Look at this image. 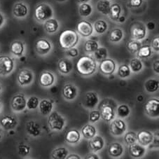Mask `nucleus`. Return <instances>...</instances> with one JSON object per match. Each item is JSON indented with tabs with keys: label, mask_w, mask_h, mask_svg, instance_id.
I'll return each instance as SVG.
<instances>
[{
	"label": "nucleus",
	"mask_w": 159,
	"mask_h": 159,
	"mask_svg": "<svg viewBox=\"0 0 159 159\" xmlns=\"http://www.w3.org/2000/svg\"><path fill=\"white\" fill-rule=\"evenodd\" d=\"M98 48H99L98 43L94 40H88L84 46V51L87 53H94Z\"/></svg>",
	"instance_id": "obj_36"
},
{
	"label": "nucleus",
	"mask_w": 159,
	"mask_h": 159,
	"mask_svg": "<svg viewBox=\"0 0 159 159\" xmlns=\"http://www.w3.org/2000/svg\"><path fill=\"white\" fill-rule=\"evenodd\" d=\"M94 53L95 57L98 60H102L107 58V48L104 47H100L98 48L97 50L94 52Z\"/></svg>",
	"instance_id": "obj_44"
},
{
	"label": "nucleus",
	"mask_w": 159,
	"mask_h": 159,
	"mask_svg": "<svg viewBox=\"0 0 159 159\" xmlns=\"http://www.w3.org/2000/svg\"><path fill=\"white\" fill-rule=\"evenodd\" d=\"M53 11L50 5L40 4L37 5L34 11V17L38 21L44 22L53 17Z\"/></svg>",
	"instance_id": "obj_3"
},
{
	"label": "nucleus",
	"mask_w": 159,
	"mask_h": 159,
	"mask_svg": "<svg viewBox=\"0 0 159 159\" xmlns=\"http://www.w3.org/2000/svg\"><path fill=\"white\" fill-rule=\"evenodd\" d=\"M131 34L135 40H142L146 37V29L143 26L137 25L132 29Z\"/></svg>",
	"instance_id": "obj_28"
},
{
	"label": "nucleus",
	"mask_w": 159,
	"mask_h": 159,
	"mask_svg": "<svg viewBox=\"0 0 159 159\" xmlns=\"http://www.w3.org/2000/svg\"><path fill=\"white\" fill-rule=\"evenodd\" d=\"M121 13V7L119 4H113L111 5L110 10H109V16L111 20L114 21H117L118 18H119Z\"/></svg>",
	"instance_id": "obj_31"
},
{
	"label": "nucleus",
	"mask_w": 159,
	"mask_h": 159,
	"mask_svg": "<svg viewBox=\"0 0 159 159\" xmlns=\"http://www.w3.org/2000/svg\"><path fill=\"white\" fill-rule=\"evenodd\" d=\"M159 109V100L156 98H152L145 104L144 110L146 114L150 117H158Z\"/></svg>",
	"instance_id": "obj_6"
},
{
	"label": "nucleus",
	"mask_w": 159,
	"mask_h": 159,
	"mask_svg": "<svg viewBox=\"0 0 159 159\" xmlns=\"http://www.w3.org/2000/svg\"><path fill=\"white\" fill-rule=\"evenodd\" d=\"M14 68V62L12 58L8 56H0V75H9Z\"/></svg>",
	"instance_id": "obj_5"
},
{
	"label": "nucleus",
	"mask_w": 159,
	"mask_h": 159,
	"mask_svg": "<svg viewBox=\"0 0 159 159\" xmlns=\"http://www.w3.org/2000/svg\"><path fill=\"white\" fill-rule=\"evenodd\" d=\"M126 125L123 120L116 119L113 120L109 126V131L114 136H120L125 133Z\"/></svg>",
	"instance_id": "obj_7"
},
{
	"label": "nucleus",
	"mask_w": 159,
	"mask_h": 159,
	"mask_svg": "<svg viewBox=\"0 0 159 159\" xmlns=\"http://www.w3.org/2000/svg\"><path fill=\"white\" fill-rule=\"evenodd\" d=\"M109 154L111 157L118 158L121 156L123 153V147L118 142H114L110 144L108 149Z\"/></svg>",
	"instance_id": "obj_24"
},
{
	"label": "nucleus",
	"mask_w": 159,
	"mask_h": 159,
	"mask_svg": "<svg viewBox=\"0 0 159 159\" xmlns=\"http://www.w3.org/2000/svg\"><path fill=\"white\" fill-rule=\"evenodd\" d=\"M152 53V47L149 45L141 46L138 51V56L140 58H147L149 57Z\"/></svg>",
	"instance_id": "obj_38"
},
{
	"label": "nucleus",
	"mask_w": 159,
	"mask_h": 159,
	"mask_svg": "<svg viewBox=\"0 0 159 159\" xmlns=\"http://www.w3.org/2000/svg\"><path fill=\"white\" fill-rule=\"evenodd\" d=\"M26 130L29 135L37 137L41 135V127L34 120H30L26 125Z\"/></svg>",
	"instance_id": "obj_22"
},
{
	"label": "nucleus",
	"mask_w": 159,
	"mask_h": 159,
	"mask_svg": "<svg viewBox=\"0 0 159 159\" xmlns=\"http://www.w3.org/2000/svg\"><path fill=\"white\" fill-rule=\"evenodd\" d=\"M99 158H100L98 157V155L93 153H89V154H87L86 156V157H85V159H99Z\"/></svg>",
	"instance_id": "obj_53"
},
{
	"label": "nucleus",
	"mask_w": 159,
	"mask_h": 159,
	"mask_svg": "<svg viewBox=\"0 0 159 159\" xmlns=\"http://www.w3.org/2000/svg\"><path fill=\"white\" fill-rule=\"evenodd\" d=\"M0 124L4 130H9L13 129L17 125V120L13 116L7 115L2 117L0 120Z\"/></svg>",
	"instance_id": "obj_17"
},
{
	"label": "nucleus",
	"mask_w": 159,
	"mask_h": 159,
	"mask_svg": "<svg viewBox=\"0 0 159 159\" xmlns=\"http://www.w3.org/2000/svg\"><path fill=\"white\" fill-rule=\"evenodd\" d=\"M118 75L120 78L125 79L130 75V68L127 65H120L118 70Z\"/></svg>",
	"instance_id": "obj_42"
},
{
	"label": "nucleus",
	"mask_w": 159,
	"mask_h": 159,
	"mask_svg": "<svg viewBox=\"0 0 159 159\" xmlns=\"http://www.w3.org/2000/svg\"><path fill=\"white\" fill-rule=\"evenodd\" d=\"M76 68L79 75L90 76L95 72L97 70V63L95 60L89 56L80 57L76 64Z\"/></svg>",
	"instance_id": "obj_1"
},
{
	"label": "nucleus",
	"mask_w": 159,
	"mask_h": 159,
	"mask_svg": "<svg viewBox=\"0 0 159 159\" xmlns=\"http://www.w3.org/2000/svg\"><path fill=\"white\" fill-rule=\"evenodd\" d=\"M52 48L51 43L47 39H40L36 42L35 49L39 55H46L51 51Z\"/></svg>",
	"instance_id": "obj_14"
},
{
	"label": "nucleus",
	"mask_w": 159,
	"mask_h": 159,
	"mask_svg": "<svg viewBox=\"0 0 159 159\" xmlns=\"http://www.w3.org/2000/svg\"><path fill=\"white\" fill-rule=\"evenodd\" d=\"M4 18L3 15L0 13V27L2 26V25L4 24Z\"/></svg>",
	"instance_id": "obj_56"
},
{
	"label": "nucleus",
	"mask_w": 159,
	"mask_h": 159,
	"mask_svg": "<svg viewBox=\"0 0 159 159\" xmlns=\"http://www.w3.org/2000/svg\"><path fill=\"white\" fill-rule=\"evenodd\" d=\"M142 4V0H130L129 5L130 7H139Z\"/></svg>",
	"instance_id": "obj_51"
},
{
	"label": "nucleus",
	"mask_w": 159,
	"mask_h": 159,
	"mask_svg": "<svg viewBox=\"0 0 159 159\" xmlns=\"http://www.w3.org/2000/svg\"><path fill=\"white\" fill-rule=\"evenodd\" d=\"M107 23L103 20H98L95 23L94 28L98 34H103L107 30Z\"/></svg>",
	"instance_id": "obj_37"
},
{
	"label": "nucleus",
	"mask_w": 159,
	"mask_h": 159,
	"mask_svg": "<svg viewBox=\"0 0 159 159\" xmlns=\"http://www.w3.org/2000/svg\"><path fill=\"white\" fill-rule=\"evenodd\" d=\"M81 138V135L77 130L72 129L68 131L65 135V140L68 143L76 144L79 142Z\"/></svg>",
	"instance_id": "obj_25"
},
{
	"label": "nucleus",
	"mask_w": 159,
	"mask_h": 159,
	"mask_svg": "<svg viewBox=\"0 0 159 159\" xmlns=\"http://www.w3.org/2000/svg\"><path fill=\"white\" fill-rule=\"evenodd\" d=\"M65 119L57 111H53L48 119V124L51 130L60 131L65 125Z\"/></svg>",
	"instance_id": "obj_4"
},
{
	"label": "nucleus",
	"mask_w": 159,
	"mask_h": 159,
	"mask_svg": "<svg viewBox=\"0 0 159 159\" xmlns=\"http://www.w3.org/2000/svg\"><path fill=\"white\" fill-rule=\"evenodd\" d=\"M128 149H129L130 154L134 158L142 157L146 152V149L144 147L139 144H136V142L130 144Z\"/></svg>",
	"instance_id": "obj_19"
},
{
	"label": "nucleus",
	"mask_w": 159,
	"mask_h": 159,
	"mask_svg": "<svg viewBox=\"0 0 159 159\" xmlns=\"http://www.w3.org/2000/svg\"><path fill=\"white\" fill-rule=\"evenodd\" d=\"M123 31L119 28H115L111 30L109 34V40L111 42H119L123 39Z\"/></svg>",
	"instance_id": "obj_35"
},
{
	"label": "nucleus",
	"mask_w": 159,
	"mask_h": 159,
	"mask_svg": "<svg viewBox=\"0 0 159 159\" xmlns=\"http://www.w3.org/2000/svg\"><path fill=\"white\" fill-rule=\"evenodd\" d=\"M39 84L43 87H49L53 84L55 81V76L50 72L44 71L42 72L39 79Z\"/></svg>",
	"instance_id": "obj_16"
},
{
	"label": "nucleus",
	"mask_w": 159,
	"mask_h": 159,
	"mask_svg": "<svg viewBox=\"0 0 159 159\" xmlns=\"http://www.w3.org/2000/svg\"><path fill=\"white\" fill-rule=\"evenodd\" d=\"M67 159H72V158H75V159H80L81 157L77 154H70L69 156H67L66 157Z\"/></svg>",
	"instance_id": "obj_55"
},
{
	"label": "nucleus",
	"mask_w": 159,
	"mask_h": 159,
	"mask_svg": "<svg viewBox=\"0 0 159 159\" xmlns=\"http://www.w3.org/2000/svg\"><path fill=\"white\" fill-rule=\"evenodd\" d=\"M39 99L37 97L32 96L27 101L26 103V107L28 109L30 110H32V109H35L37 108V107L39 106Z\"/></svg>",
	"instance_id": "obj_46"
},
{
	"label": "nucleus",
	"mask_w": 159,
	"mask_h": 159,
	"mask_svg": "<svg viewBox=\"0 0 159 159\" xmlns=\"http://www.w3.org/2000/svg\"><path fill=\"white\" fill-rule=\"evenodd\" d=\"M13 13L17 18H24L28 13V9L25 4L16 3L13 9Z\"/></svg>",
	"instance_id": "obj_23"
},
{
	"label": "nucleus",
	"mask_w": 159,
	"mask_h": 159,
	"mask_svg": "<svg viewBox=\"0 0 159 159\" xmlns=\"http://www.w3.org/2000/svg\"><path fill=\"white\" fill-rule=\"evenodd\" d=\"M155 27H156V25H155L154 23H153V22H151L150 21V22H149V23L147 24V28L148 30H153L155 29Z\"/></svg>",
	"instance_id": "obj_54"
},
{
	"label": "nucleus",
	"mask_w": 159,
	"mask_h": 159,
	"mask_svg": "<svg viewBox=\"0 0 159 159\" xmlns=\"http://www.w3.org/2000/svg\"><path fill=\"white\" fill-rule=\"evenodd\" d=\"M68 155V150L65 147H60L54 149L51 153L52 158L54 159H65Z\"/></svg>",
	"instance_id": "obj_34"
},
{
	"label": "nucleus",
	"mask_w": 159,
	"mask_h": 159,
	"mask_svg": "<svg viewBox=\"0 0 159 159\" xmlns=\"http://www.w3.org/2000/svg\"><path fill=\"white\" fill-rule=\"evenodd\" d=\"M98 102H99V99H98L96 93L89 92L86 93V97H85L84 105L87 108L93 109L98 105Z\"/></svg>",
	"instance_id": "obj_20"
},
{
	"label": "nucleus",
	"mask_w": 159,
	"mask_h": 159,
	"mask_svg": "<svg viewBox=\"0 0 159 159\" xmlns=\"http://www.w3.org/2000/svg\"><path fill=\"white\" fill-rule=\"evenodd\" d=\"M153 140V134L148 130H141L137 134V141L142 146L149 145Z\"/></svg>",
	"instance_id": "obj_12"
},
{
	"label": "nucleus",
	"mask_w": 159,
	"mask_h": 159,
	"mask_svg": "<svg viewBox=\"0 0 159 159\" xmlns=\"http://www.w3.org/2000/svg\"><path fill=\"white\" fill-rule=\"evenodd\" d=\"M24 43L20 41H16L11 45V51L16 56H22L24 53Z\"/></svg>",
	"instance_id": "obj_29"
},
{
	"label": "nucleus",
	"mask_w": 159,
	"mask_h": 159,
	"mask_svg": "<svg viewBox=\"0 0 159 159\" xmlns=\"http://www.w3.org/2000/svg\"><path fill=\"white\" fill-rule=\"evenodd\" d=\"M141 46V43L138 42V40H131L127 43V48L132 53H137Z\"/></svg>",
	"instance_id": "obj_40"
},
{
	"label": "nucleus",
	"mask_w": 159,
	"mask_h": 159,
	"mask_svg": "<svg viewBox=\"0 0 159 159\" xmlns=\"http://www.w3.org/2000/svg\"><path fill=\"white\" fill-rule=\"evenodd\" d=\"M152 46L156 51H159V36L158 35H157V36L155 37L152 39Z\"/></svg>",
	"instance_id": "obj_50"
},
{
	"label": "nucleus",
	"mask_w": 159,
	"mask_h": 159,
	"mask_svg": "<svg viewBox=\"0 0 159 159\" xmlns=\"http://www.w3.org/2000/svg\"><path fill=\"white\" fill-rule=\"evenodd\" d=\"M79 14L83 17H88L89 16L93 11L92 7L89 4L83 3L79 7Z\"/></svg>",
	"instance_id": "obj_39"
},
{
	"label": "nucleus",
	"mask_w": 159,
	"mask_h": 159,
	"mask_svg": "<svg viewBox=\"0 0 159 159\" xmlns=\"http://www.w3.org/2000/svg\"><path fill=\"white\" fill-rule=\"evenodd\" d=\"M100 117L107 122L111 121L114 119L115 112L114 107L110 105H103L100 108Z\"/></svg>",
	"instance_id": "obj_13"
},
{
	"label": "nucleus",
	"mask_w": 159,
	"mask_h": 159,
	"mask_svg": "<svg viewBox=\"0 0 159 159\" xmlns=\"http://www.w3.org/2000/svg\"><path fill=\"white\" fill-rule=\"evenodd\" d=\"M153 69L154 70L156 73L158 74L159 73V60L158 59L156 60L154 62H153Z\"/></svg>",
	"instance_id": "obj_52"
},
{
	"label": "nucleus",
	"mask_w": 159,
	"mask_h": 159,
	"mask_svg": "<svg viewBox=\"0 0 159 159\" xmlns=\"http://www.w3.org/2000/svg\"><path fill=\"white\" fill-rule=\"evenodd\" d=\"M34 75L31 71L28 70H22L18 75V81L20 86H27L33 81Z\"/></svg>",
	"instance_id": "obj_11"
},
{
	"label": "nucleus",
	"mask_w": 159,
	"mask_h": 159,
	"mask_svg": "<svg viewBox=\"0 0 159 159\" xmlns=\"http://www.w3.org/2000/svg\"><path fill=\"white\" fill-rule=\"evenodd\" d=\"M124 140L126 144L130 145L137 142V134L132 131L125 133L124 136Z\"/></svg>",
	"instance_id": "obj_45"
},
{
	"label": "nucleus",
	"mask_w": 159,
	"mask_h": 159,
	"mask_svg": "<svg viewBox=\"0 0 159 159\" xmlns=\"http://www.w3.org/2000/svg\"><path fill=\"white\" fill-rule=\"evenodd\" d=\"M27 101L23 94L15 95L11 100V107L16 111H23L26 107Z\"/></svg>",
	"instance_id": "obj_10"
},
{
	"label": "nucleus",
	"mask_w": 159,
	"mask_h": 159,
	"mask_svg": "<svg viewBox=\"0 0 159 159\" xmlns=\"http://www.w3.org/2000/svg\"><path fill=\"white\" fill-rule=\"evenodd\" d=\"M76 30H77L78 33L81 34V36L87 37L93 34V27L90 22L83 20L78 23L77 25H76Z\"/></svg>",
	"instance_id": "obj_9"
},
{
	"label": "nucleus",
	"mask_w": 159,
	"mask_h": 159,
	"mask_svg": "<svg viewBox=\"0 0 159 159\" xmlns=\"http://www.w3.org/2000/svg\"><path fill=\"white\" fill-rule=\"evenodd\" d=\"M57 2H65V0H57Z\"/></svg>",
	"instance_id": "obj_60"
},
{
	"label": "nucleus",
	"mask_w": 159,
	"mask_h": 159,
	"mask_svg": "<svg viewBox=\"0 0 159 159\" xmlns=\"http://www.w3.org/2000/svg\"><path fill=\"white\" fill-rule=\"evenodd\" d=\"M2 138V136H1V135H0V139H1Z\"/></svg>",
	"instance_id": "obj_63"
},
{
	"label": "nucleus",
	"mask_w": 159,
	"mask_h": 159,
	"mask_svg": "<svg viewBox=\"0 0 159 159\" xmlns=\"http://www.w3.org/2000/svg\"><path fill=\"white\" fill-rule=\"evenodd\" d=\"M100 119V113L99 111L93 110L90 113L89 120L91 123H95L98 121Z\"/></svg>",
	"instance_id": "obj_48"
},
{
	"label": "nucleus",
	"mask_w": 159,
	"mask_h": 159,
	"mask_svg": "<svg viewBox=\"0 0 159 159\" xmlns=\"http://www.w3.org/2000/svg\"><path fill=\"white\" fill-rule=\"evenodd\" d=\"M81 133L85 138L90 139L96 135V128L92 125H86L82 128Z\"/></svg>",
	"instance_id": "obj_30"
},
{
	"label": "nucleus",
	"mask_w": 159,
	"mask_h": 159,
	"mask_svg": "<svg viewBox=\"0 0 159 159\" xmlns=\"http://www.w3.org/2000/svg\"><path fill=\"white\" fill-rule=\"evenodd\" d=\"M144 88L147 92L154 93L158 90L159 82L156 79H150L145 82Z\"/></svg>",
	"instance_id": "obj_33"
},
{
	"label": "nucleus",
	"mask_w": 159,
	"mask_h": 159,
	"mask_svg": "<svg viewBox=\"0 0 159 159\" xmlns=\"http://www.w3.org/2000/svg\"><path fill=\"white\" fill-rule=\"evenodd\" d=\"M79 37L77 32L73 30H65L59 36L60 46L64 50L75 47L77 44Z\"/></svg>",
	"instance_id": "obj_2"
},
{
	"label": "nucleus",
	"mask_w": 159,
	"mask_h": 159,
	"mask_svg": "<svg viewBox=\"0 0 159 159\" xmlns=\"http://www.w3.org/2000/svg\"><path fill=\"white\" fill-rule=\"evenodd\" d=\"M76 1H77L79 3L83 4V3H87V2L90 1V0H76Z\"/></svg>",
	"instance_id": "obj_59"
},
{
	"label": "nucleus",
	"mask_w": 159,
	"mask_h": 159,
	"mask_svg": "<svg viewBox=\"0 0 159 159\" xmlns=\"http://www.w3.org/2000/svg\"><path fill=\"white\" fill-rule=\"evenodd\" d=\"M18 154L21 156H26L30 152V147L26 144H20L18 147Z\"/></svg>",
	"instance_id": "obj_47"
},
{
	"label": "nucleus",
	"mask_w": 159,
	"mask_h": 159,
	"mask_svg": "<svg viewBox=\"0 0 159 159\" xmlns=\"http://www.w3.org/2000/svg\"><path fill=\"white\" fill-rule=\"evenodd\" d=\"M77 89L71 84L65 85L62 91L63 97L67 100H73L77 95Z\"/></svg>",
	"instance_id": "obj_15"
},
{
	"label": "nucleus",
	"mask_w": 159,
	"mask_h": 159,
	"mask_svg": "<svg viewBox=\"0 0 159 159\" xmlns=\"http://www.w3.org/2000/svg\"><path fill=\"white\" fill-rule=\"evenodd\" d=\"M130 67L134 72H138L141 71L142 67H143V65L141 60L138 58H133L131 60L130 62Z\"/></svg>",
	"instance_id": "obj_41"
},
{
	"label": "nucleus",
	"mask_w": 159,
	"mask_h": 159,
	"mask_svg": "<svg viewBox=\"0 0 159 159\" xmlns=\"http://www.w3.org/2000/svg\"><path fill=\"white\" fill-rule=\"evenodd\" d=\"M57 68L60 73L63 75H68L73 69V65L70 60L67 58L60 59L57 63Z\"/></svg>",
	"instance_id": "obj_18"
},
{
	"label": "nucleus",
	"mask_w": 159,
	"mask_h": 159,
	"mask_svg": "<svg viewBox=\"0 0 159 159\" xmlns=\"http://www.w3.org/2000/svg\"><path fill=\"white\" fill-rule=\"evenodd\" d=\"M0 109H1V104H0Z\"/></svg>",
	"instance_id": "obj_62"
},
{
	"label": "nucleus",
	"mask_w": 159,
	"mask_h": 159,
	"mask_svg": "<svg viewBox=\"0 0 159 159\" xmlns=\"http://www.w3.org/2000/svg\"><path fill=\"white\" fill-rule=\"evenodd\" d=\"M130 113V108L126 105H120L117 108V114L120 118H126Z\"/></svg>",
	"instance_id": "obj_43"
},
{
	"label": "nucleus",
	"mask_w": 159,
	"mask_h": 159,
	"mask_svg": "<svg viewBox=\"0 0 159 159\" xmlns=\"http://www.w3.org/2000/svg\"><path fill=\"white\" fill-rule=\"evenodd\" d=\"M1 91H2V86L1 85H0V93H1Z\"/></svg>",
	"instance_id": "obj_61"
},
{
	"label": "nucleus",
	"mask_w": 159,
	"mask_h": 159,
	"mask_svg": "<svg viewBox=\"0 0 159 159\" xmlns=\"http://www.w3.org/2000/svg\"><path fill=\"white\" fill-rule=\"evenodd\" d=\"M117 21L118 22H119V23H124V22L125 21V18L124 17V16H119V18H118V20H117Z\"/></svg>",
	"instance_id": "obj_57"
},
{
	"label": "nucleus",
	"mask_w": 159,
	"mask_h": 159,
	"mask_svg": "<svg viewBox=\"0 0 159 159\" xmlns=\"http://www.w3.org/2000/svg\"><path fill=\"white\" fill-rule=\"evenodd\" d=\"M137 100L139 102H142V101L144 100V96L142 95H139L138 97H137Z\"/></svg>",
	"instance_id": "obj_58"
},
{
	"label": "nucleus",
	"mask_w": 159,
	"mask_h": 159,
	"mask_svg": "<svg viewBox=\"0 0 159 159\" xmlns=\"http://www.w3.org/2000/svg\"><path fill=\"white\" fill-rule=\"evenodd\" d=\"M111 3L109 0H100L97 4V9L98 11L104 15H108L110 10Z\"/></svg>",
	"instance_id": "obj_32"
},
{
	"label": "nucleus",
	"mask_w": 159,
	"mask_h": 159,
	"mask_svg": "<svg viewBox=\"0 0 159 159\" xmlns=\"http://www.w3.org/2000/svg\"><path fill=\"white\" fill-rule=\"evenodd\" d=\"M59 27V24L56 19L50 18L45 21L44 29L48 33L53 34L57 31Z\"/></svg>",
	"instance_id": "obj_27"
},
{
	"label": "nucleus",
	"mask_w": 159,
	"mask_h": 159,
	"mask_svg": "<svg viewBox=\"0 0 159 159\" xmlns=\"http://www.w3.org/2000/svg\"><path fill=\"white\" fill-rule=\"evenodd\" d=\"M39 111L43 115H48L51 112L53 109V103L48 100L43 99L39 103Z\"/></svg>",
	"instance_id": "obj_26"
},
{
	"label": "nucleus",
	"mask_w": 159,
	"mask_h": 159,
	"mask_svg": "<svg viewBox=\"0 0 159 159\" xmlns=\"http://www.w3.org/2000/svg\"><path fill=\"white\" fill-rule=\"evenodd\" d=\"M100 70L103 75H112L116 70V63L112 59L105 58L101 60L100 64Z\"/></svg>",
	"instance_id": "obj_8"
},
{
	"label": "nucleus",
	"mask_w": 159,
	"mask_h": 159,
	"mask_svg": "<svg viewBox=\"0 0 159 159\" xmlns=\"http://www.w3.org/2000/svg\"><path fill=\"white\" fill-rule=\"evenodd\" d=\"M105 145L104 139L100 136H94L89 141V147L93 152H97L101 150Z\"/></svg>",
	"instance_id": "obj_21"
},
{
	"label": "nucleus",
	"mask_w": 159,
	"mask_h": 159,
	"mask_svg": "<svg viewBox=\"0 0 159 159\" xmlns=\"http://www.w3.org/2000/svg\"><path fill=\"white\" fill-rule=\"evenodd\" d=\"M66 53L68 56H70L71 57H75L76 56H78L79 51L77 48L73 47L70 49H67Z\"/></svg>",
	"instance_id": "obj_49"
}]
</instances>
